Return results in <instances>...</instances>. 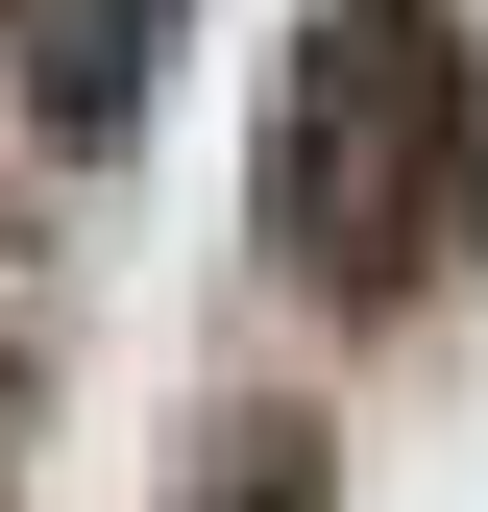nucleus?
Instances as JSON below:
<instances>
[{
  "label": "nucleus",
  "instance_id": "obj_1",
  "mask_svg": "<svg viewBox=\"0 0 488 512\" xmlns=\"http://www.w3.org/2000/svg\"><path fill=\"white\" fill-rule=\"evenodd\" d=\"M440 147H464V74L415 0H318V49H293V122H269V220L318 293H415V244H440Z\"/></svg>",
  "mask_w": 488,
  "mask_h": 512
},
{
  "label": "nucleus",
  "instance_id": "obj_2",
  "mask_svg": "<svg viewBox=\"0 0 488 512\" xmlns=\"http://www.w3.org/2000/svg\"><path fill=\"white\" fill-rule=\"evenodd\" d=\"M171 25H196V0H0V98H25V147H49V171L147 147V98H171Z\"/></svg>",
  "mask_w": 488,
  "mask_h": 512
}]
</instances>
